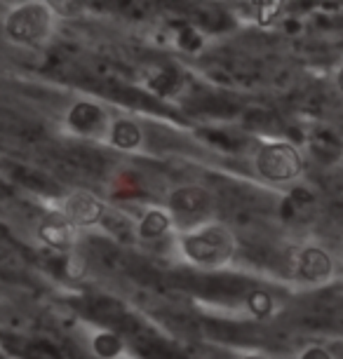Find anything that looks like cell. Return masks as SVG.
<instances>
[{
  "label": "cell",
  "mask_w": 343,
  "mask_h": 359,
  "mask_svg": "<svg viewBox=\"0 0 343 359\" xmlns=\"http://www.w3.org/2000/svg\"><path fill=\"white\" fill-rule=\"evenodd\" d=\"M62 22L45 0H22L3 17V33L12 45L43 47L52 40Z\"/></svg>",
  "instance_id": "6da1fadb"
},
{
  "label": "cell",
  "mask_w": 343,
  "mask_h": 359,
  "mask_svg": "<svg viewBox=\"0 0 343 359\" xmlns=\"http://www.w3.org/2000/svg\"><path fill=\"white\" fill-rule=\"evenodd\" d=\"M181 249L188 261L205 268H219L233 259L235 254V235L226 226H203L200 230L184 235Z\"/></svg>",
  "instance_id": "7a4b0ae2"
},
{
  "label": "cell",
  "mask_w": 343,
  "mask_h": 359,
  "mask_svg": "<svg viewBox=\"0 0 343 359\" xmlns=\"http://www.w3.org/2000/svg\"><path fill=\"white\" fill-rule=\"evenodd\" d=\"M254 167L261 179L282 184V181H292L304 172V160L297 146L287 144V141H273L264 144L254 155Z\"/></svg>",
  "instance_id": "3957f363"
},
{
  "label": "cell",
  "mask_w": 343,
  "mask_h": 359,
  "mask_svg": "<svg viewBox=\"0 0 343 359\" xmlns=\"http://www.w3.org/2000/svg\"><path fill=\"white\" fill-rule=\"evenodd\" d=\"M59 212H62L66 219L73 223V226L90 228V226L102 223L109 209H106L104 200L99 198L97 193L87 191V188H78V191L66 195Z\"/></svg>",
  "instance_id": "277c9868"
},
{
  "label": "cell",
  "mask_w": 343,
  "mask_h": 359,
  "mask_svg": "<svg viewBox=\"0 0 343 359\" xmlns=\"http://www.w3.org/2000/svg\"><path fill=\"white\" fill-rule=\"evenodd\" d=\"M167 209L174 216H184V219H198L212 209V195L207 188L186 184L179 186L167 195Z\"/></svg>",
  "instance_id": "5b68a950"
},
{
  "label": "cell",
  "mask_w": 343,
  "mask_h": 359,
  "mask_svg": "<svg viewBox=\"0 0 343 359\" xmlns=\"http://www.w3.org/2000/svg\"><path fill=\"white\" fill-rule=\"evenodd\" d=\"M66 123L73 132L83 134V137H92V134H99L109 127V118H106L104 108L99 104H92V101H78L69 108L66 113Z\"/></svg>",
  "instance_id": "8992f818"
},
{
  "label": "cell",
  "mask_w": 343,
  "mask_h": 359,
  "mask_svg": "<svg viewBox=\"0 0 343 359\" xmlns=\"http://www.w3.org/2000/svg\"><path fill=\"white\" fill-rule=\"evenodd\" d=\"M38 237L45 242L47 247L52 249H71L76 245L78 240V226L66 219V216L59 212V214H47L45 219H40V226H38Z\"/></svg>",
  "instance_id": "52a82bcc"
},
{
  "label": "cell",
  "mask_w": 343,
  "mask_h": 359,
  "mask_svg": "<svg viewBox=\"0 0 343 359\" xmlns=\"http://www.w3.org/2000/svg\"><path fill=\"white\" fill-rule=\"evenodd\" d=\"M334 263L320 247H306L297 256V275L306 282H325L332 275Z\"/></svg>",
  "instance_id": "ba28073f"
},
{
  "label": "cell",
  "mask_w": 343,
  "mask_h": 359,
  "mask_svg": "<svg viewBox=\"0 0 343 359\" xmlns=\"http://www.w3.org/2000/svg\"><path fill=\"white\" fill-rule=\"evenodd\" d=\"M106 137H109V144L113 148L123 153H132L144 144V130L137 120L132 118H116L109 120V127H106Z\"/></svg>",
  "instance_id": "9c48e42d"
},
{
  "label": "cell",
  "mask_w": 343,
  "mask_h": 359,
  "mask_svg": "<svg viewBox=\"0 0 343 359\" xmlns=\"http://www.w3.org/2000/svg\"><path fill=\"white\" fill-rule=\"evenodd\" d=\"M301 324L311 329L343 331V298H325V301H320L306 317H301Z\"/></svg>",
  "instance_id": "30bf717a"
},
{
  "label": "cell",
  "mask_w": 343,
  "mask_h": 359,
  "mask_svg": "<svg viewBox=\"0 0 343 359\" xmlns=\"http://www.w3.org/2000/svg\"><path fill=\"white\" fill-rule=\"evenodd\" d=\"M134 348L144 359H188L184 352L172 348L163 338L153 336L149 329H141L137 336H132Z\"/></svg>",
  "instance_id": "8fae6325"
},
{
  "label": "cell",
  "mask_w": 343,
  "mask_h": 359,
  "mask_svg": "<svg viewBox=\"0 0 343 359\" xmlns=\"http://www.w3.org/2000/svg\"><path fill=\"white\" fill-rule=\"evenodd\" d=\"M170 228H172L170 212H165V209H149V212L139 219L137 226H134V233H137L141 240H160L163 235L170 233Z\"/></svg>",
  "instance_id": "7c38bea8"
},
{
  "label": "cell",
  "mask_w": 343,
  "mask_h": 359,
  "mask_svg": "<svg viewBox=\"0 0 343 359\" xmlns=\"http://www.w3.org/2000/svg\"><path fill=\"white\" fill-rule=\"evenodd\" d=\"M10 350L24 359H62L55 345L43 341H19V338H5Z\"/></svg>",
  "instance_id": "4fadbf2b"
},
{
  "label": "cell",
  "mask_w": 343,
  "mask_h": 359,
  "mask_svg": "<svg viewBox=\"0 0 343 359\" xmlns=\"http://www.w3.org/2000/svg\"><path fill=\"white\" fill-rule=\"evenodd\" d=\"M92 348L102 359H113L123 350V338H120V334H116V331H104V334H99L92 341Z\"/></svg>",
  "instance_id": "5bb4252c"
},
{
  "label": "cell",
  "mask_w": 343,
  "mask_h": 359,
  "mask_svg": "<svg viewBox=\"0 0 343 359\" xmlns=\"http://www.w3.org/2000/svg\"><path fill=\"white\" fill-rule=\"evenodd\" d=\"M59 19H78L87 8V0H45Z\"/></svg>",
  "instance_id": "9a60e30c"
},
{
  "label": "cell",
  "mask_w": 343,
  "mask_h": 359,
  "mask_svg": "<svg viewBox=\"0 0 343 359\" xmlns=\"http://www.w3.org/2000/svg\"><path fill=\"white\" fill-rule=\"evenodd\" d=\"M287 5V0H257V22L261 26L273 24L280 17L282 8Z\"/></svg>",
  "instance_id": "2e32d148"
},
{
  "label": "cell",
  "mask_w": 343,
  "mask_h": 359,
  "mask_svg": "<svg viewBox=\"0 0 343 359\" xmlns=\"http://www.w3.org/2000/svg\"><path fill=\"white\" fill-rule=\"evenodd\" d=\"M247 308H250L257 317H266L271 313L273 301H271V296L264 294V291H252V294L247 296Z\"/></svg>",
  "instance_id": "e0dca14e"
},
{
  "label": "cell",
  "mask_w": 343,
  "mask_h": 359,
  "mask_svg": "<svg viewBox=\"0 0 343 359\" xmlns=\"http://www.w3.org/2000/svg\"><path fill=\"white\" fill-rule=\"evenodd\" d=\"M301 359H334V357L329 355L327 350H322V348H311V350H306L304 355H301Z\"/></svg>",
  "instance_id": "ac0fdd59"
},
{
  "label": "cell",
  "mask_w": 343,
  "mask_h": 359,
  "mask_svg": "<svg viewBox=\"0 0 343 359\" xmlns=\"http://www.w3.org/2000/svg\"><path fill=\"white\" fill-rule=\"evenodd\" d=\"M247 359H264V357H247Z\"/></svg>",
  "instance_id": "d6986e66"
},
{
  "label": "cell",
  "mask_w": 343,
  "mask_h": 359,
  "mask_svg": "<svg viewBox=\"0 0 343 359\" xmlns=\"http://www.w3.org/2000/svg\"><path fill=\"white\" fill-rule=\"evenodd\" d=\"M0 359H3V357H0Z\"/></svg>",
  "instance_id": "ffe728a7"
}]
</instances>
